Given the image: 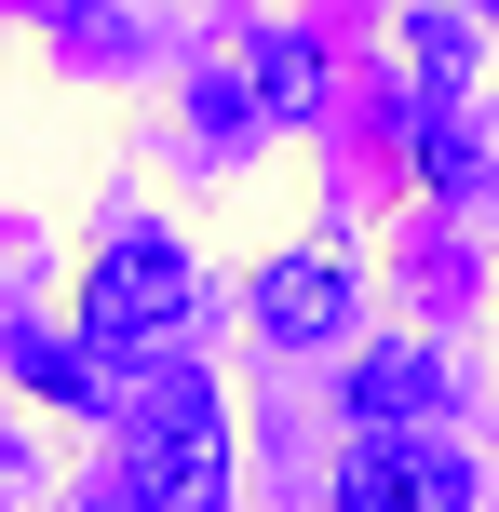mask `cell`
<instances>
[{
	"instance_id": "8992f818",
	"label": "cell",
	"mask_w": 499,
	"mask_h": 512,
	"mask_svg": "<svg viewBox=\"0 0 499 512\" xmlns=\"http://www.w3.org/2000/svg\"><path fill=\"white\" fill-rule=\"evenodd\" d=\"M243 95H257V122H311V108H324V41H311V27H270L257 68H243Z\"/></svg>"
},
{
	"instance_id": "5b68a950",
	"label": "cell",
	"mask_w": 499,
	"mask_h": 512,
	"mask_svg": "<svg viewBox=\"0 0 499 512\" xmlns=\"http://www.w3.org/2000/svg\"><path fill=\"white\" fill-rule=\"evenodd\" d=\"M257 310H270V337H351V270L338 256H284L257 283Z\"/></svg>"
},
{
	"instance_id": "277c9868",
	"label": "cell",
	"mask_w": 499,
	"mask_h": 512,
	"mask_svg": "<svg viewBox=\"0 0 499 512\" xmlns=\"http://www.w3.org/2000/svg\"><path fill=\"white\" fill-rule=\"evenodd\" d=\"M446 364L432 351H365L351 364V418H365V432H432V418H446Z\"/></svg>"
},
{
	"instance_id": "52a82bcc",
	"label": "cell",
	"mask_w": 499,
	"mask_h": 512,
	"mask_svg": "<svg viewBox=\"0 0 499 512\" xmlns=\"http://www.w3.org/2000/svg\"><path fill=\"white\" fill-rule=\"evenodd\" d=\"M405 41H419V81H432V95H446V81H459V27H446V14H419V27H405Z\"/></svg>"
},
{
	"instance_id": "9c48e42d",
	"label": "cell",
	"mask_w": 499,
	"mask_h": 512,
	"mask_svg": "<svg viewBox=\"0 0 499 512\" xmlns=\"http://www.w3.org/2000/svg\"><path fill=\"white\" fill-rule=\"evenodd\" d=\"M486 14H499V0H486Z\"/></svg>"
},
{
	"instance_id": "6da1fadb",
	"label": "cell",
	"mask_w": 499,
	"mask_h": 512,
	"mask_svg": "<svg viewBox=\"0 0 499 512\" xmlns=\"http://www.w3.org/2000/svg\"><path fill=\"white\" fill-rule=\"evenodd\" d=\"M122 512H230V405L203 364L122 378Z\"/></svg>"
},
{
	"instance_id": "7a4b0ae2",
	"label": "cell",
	"mask_w": 499,
	"mask_h": 512,
	"mask_svg": "<svg viewBox=\"0 0 499 512\" xmlns=\"http://www.w3.org/2000/svg\"><path fill=\"white\" fill-rule=\"evenodd\" d=\"M189 310H203V270H189V243H176V230H122L95 270H81V351H95L108 378H135V364H149L162 337L189 324Z\"/></svg>"
},
{
	"instance_id": "ba28073f",
	"label": "cell",
	"mask_w": 499,
	"mask_h": 512,
	"mask_svg": "<svg viewBox=\"0 0 499 512\" xmlns=\"http://www.w3.org/2000/svg\"><path fill=\"white\" fill-rule=\"evenodd\" d=\"M189 108H203V135H243V122H257V95H243V81H203Z\"/></svg>"
},
{
	"instance_id": "3957f363",
	"label": "cell",
	"mask_w": 499,
	"mask_h": 512,
	"mask_svg": "<svg viewBox=\"0 0 499 512\" xmlns=\"http://www.w3.org/2000/svg\"><path fill=\"white\" fill-rule=\"evenodd\" d=\"M338 512H473V459L446 432H365L338 459Z\"/></svg>"
}]
</instances>
